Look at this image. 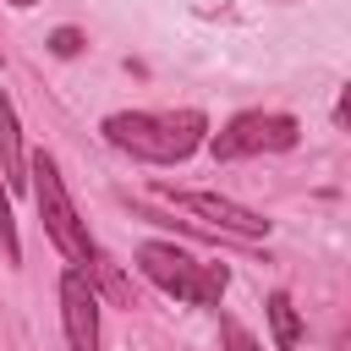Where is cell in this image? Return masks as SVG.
<instances>
[{"label":"cell","mask_w":351,"mask_h":351,"mask_svg":"<svg viewBox=\"0 0 351 351\" xmlns=\"http://www.w3.org/2000/svg\"><path fill=\"white\" fill-rule=\"evenodd\" d=\"M104 143L143 165H181L208 143L203 110H115L104 115Z\"/></svg>","instance_id":"cell-1"},{"label":"cell","mask_w":351,"mask_h":351,"mask_svg":"<svg viewBox=\"0 0 351 351\" xmlns=\"http://www.w3.org/2000/svg\"><path fill=\"white\" fill-rule=\"evenodd\" d=\"M27 192H33V203H38L44 236L60 247L66 263L82 269V263L93 258V236H88V219L77 214V203H71V192H66V176H60L55 154H33V159H27Z\"/></svg>","instance_id":"cell-2"},{"label":"cell","mask_w":351,"mask_h":351,"mask_svg":"<svg viewBox=\"0 0 351 351\" xmlns=\"http://www.w3.org/2000/svg\"><path fill=\"white\" fill-rule=\"evenodd\" d=\"M137 269H143L165 296L192 302V307H214V302L225 296V285H230L225 263H203V258H192V252L176 247V241H143V247H137Z\"/></svg>","instance_id":"cell-3"},{"label":"cell","mask_w":351,"mask_h":351,"mask_svg":"<svg viewBox=\"0 0 351 351\" xmlns=\"http://www.w3.org/2000/svg\"><path fill=\"white\" fill-rule=\"evenodd\" d=\"M296 137H302L296 115H285V110H241L208 137V148H214V159H252V154H285V148H296Z\"/></svg>","instance_id":"cell-4"},{"label":"cell","mask_w":351,"mask_h":351,"mask_svg":"<svg viewBox=\"0 0 351 351\" xmlns=\"http://www.w3.org/2000/svg\"><path fill=\"white\" fill-rule=\"evenodd\" d=\"M165 203H176V208H186V214H197L208 230H219V236H236V241H263L274 225L258 214V208H247V203H236V197H219V192H186V186H154Z\"/></svg>","instance_id":"cell-5"},{"label":"cell","mask_w":351,"mask_h":351,"mask_svg":"<svg viewBox=\"0 0 351 351\" xmlns=\"http://www.w3.org/2000/svg\"><path fill=\"white\" fill-rule=\"evenodd\" d=\"M60 324L71 351H99V285L77 263L60 274Z\"/></svg>","instance_id":"cell-6"},{"label":"cell","mask_w":351,"mask_h":351,"mask_svg":"<svg viewBox=\"0 0 351 351\" xmlns=\"http://www.w3.org/2000/svg\"><path fill=\"white\" fill-rule=\"evenodd\" d=\"M0 176L5 192H27V154H22V126H16V104L0 93Z\"/></svg>","instance_id":"cell-7"},{"label":"cell","mask_w":351,"mask_h":351,"mask_svg":"<svg viewBox=\"0 0 351 351\" xmlns=\"http://www.w3.org/2000/svg\"><path fill=\"white\" fill-rule=\"evenodd\" d=\"M269 329H274V351H296L302 346V313L285 291L269 296Z\"/></svg>","instance_id":"cell-8"},{"label":"cell","mask_w":351,"mask_h":351,"mask_svg":"<svg viewBox=\"0 0 351 351\" xmlns=\"http://www.w3.org/2000/svg\"><path fill=\"white\" fill-rule=\"evenodd\" d=\"M82 269H88V280H99V285H104V296H110V302H121V307L132 302V285L121 280V269H115V263H110V258H104L99 247H93V258H88Z\"/></svg>","instance_id":"cell-9"},{"label":"cell","mask_w":351,"mask_h":351,"mask_svg":"<svg viewBox=\"0 0 351 351\" xmlns=\"http://www.w3.org/2000/svg\"><path fill=\"white\" fill-rule=\"evenodd\" d=\"M0 252H5L11 269L22 263V241H16V219H11V197L5 192H0Z\"/></svg>","instance_id":"cell-10"},{"label":"cell","mask_w":351,"mask_h":351,"mask_svg":"<svg viewBox=\"0 0 351 351\" xmlns=\"http://www.w3.org/2000/svg\"><path fill=\"white\" fill-rule=\"evenodd\" d=\"M49 49H55L60 60H71V55L82 49V33H77V27H55V33H49Z\"/></svg>","instance_id":"cell-11"},{"label":"cell","mask_w":351,"mask_h":351,"mask_svg":"<svg viewBox=\"0 0 351 351\" xmlns=\"http://www.w3.org/2000/svg\"><path fill=\"white\" fill-rule=\"evenodd\" d=\"M225 335H230V351H258V346H252V335H247V329H236V324H230V329H225Z\"/></svg>","instance_id":"cell-12"},{"label":"cell","mask_w":351,"mask_h":351,"mask_svg":"<svg viewBox=\"0 0 351 351\" xmlns=\"http://www.w3.org/2000/svg\"><path fill=\"white\" fill-rule=\"evenodd\" d=\"M5 5H16V11H27V5H38V0H5Z\"/></svg>","instance_id":"cell-13"}]
</instances>
